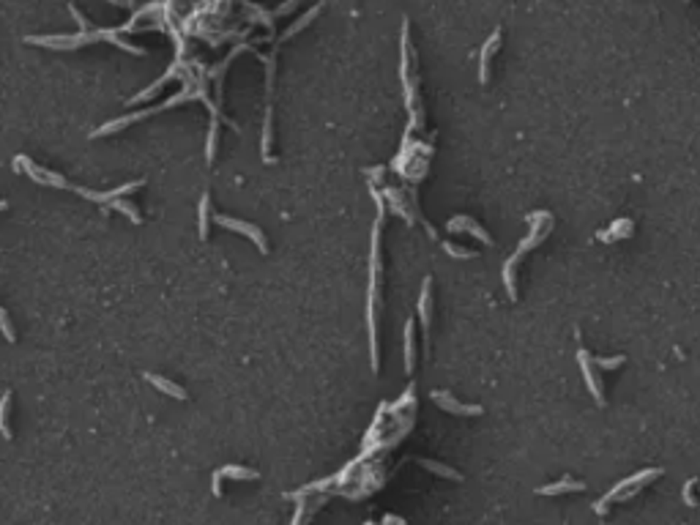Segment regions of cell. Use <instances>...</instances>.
<instances>
[{
  "instance_id": "6da1fadb",
  "label": "cell",
  "mask_w": 700,
  "mask_h": 525,
  "mask_svg": "<svg viewBox=\"0 0 700 525\" xmlns=\"http://www.w3.org/2000/svg\"><path fill=\"white\" fill-rule=\"evenodd\" d=\"M498 44H501V28L487 38V44L482 47V55H479V80H482V83L490 80V60H492V55H495V50H498Z\"/></svg>"
},
{
  "instance_id": "7a4b0ae2",
  "label": "cell",
  "mask_w": 700,
  "mask_h": 525,
  "mask_svg": "<svg viewBox=\"0 0 700 525\" xmlns=\"http://www.w3.org/2000/svg\"><path fill=\"white\" fill-rule=\"evenodd\" d=\"M216 222L222 225V228H230V230H238V233H244L249 238H255V244L260 246L262 252H265V238H262V233L255 225H246V222H238V219H230V216H216Z\"/></svg>"
},
{
  "instance_id": "3957f363",
  "label": "cell",
  "mask_w": 700,
  "mask_h": 525,
  "mask_svg": "<svg viewBox=\"0 0 700 525\" xmlns=\"http://www.w3.org/2000/svg\"><path fill=\"white\" fill-rule=\"evenodd\" d=\"M151 383L157 386L159 391H164V394H170V397H175V400H186V391L181 388L178 383H173V381H164V378H159V375H145Z\"/></svg>"
},
{
  "instance_id": "277c9868",
  "label": "cell",
  "mask_w": 700,
  "mask_h": 525,
  "mask_svg": "<svg viewBox=\"0 0 700 525\" xmlns=\"http://www.w3.org/2000/svg\"><path fill=\"white\" fill-rule=\"evenodd\" d=\"M433 400L449 410H455V413H479L482 410V408H465V405H457L455 400H446V391H433Z\"/></svg>"
},
{
  "instance_id": "5b68a950",
  "label": "cell",
  "mask_w": 700,
  "mask_h": 525,
  "mask_svg": "<svg viewBox=\"0 0 700 525\" xmlns=\"http://www.w3.org/2000/svg\"><path fill=\"white\" fill-rule=\"evenodd\" d=\"M449 228H452V230H471L473 235H479V238H482L484 244H490V238H487V233H484V230H482V228H476V225H473V222H471V219H468V216H457V219H455V222H452V225H449Z\"/></svg>"
},
{
  "instance_id": "8992f818",
  "label": "cell",
  "mask_w": 700,
  "mask_h": 525,
  "mask_svg": "<svg viewBox=\"0 0 700 525\" xmlns=\"http://www.w3.org/2000/svg\"><path fill=\"white\" fill-rule=\"evenodd\" d=\"M585 484L583 482H572V479H563L561 484H553V487H542V495H558V492H566V490H583Z\"/></svg>"
},
{
  "instance_id": "52a82bcc",
  "label": "cell",
  "mask_w": 700,
  "mask_h": 525,
  "mask_svg": "<svg viewBox=\"0 0 700 525\" xmlns=\"http://www.w3.org/2000/svg\"><path fill=\"white\" fill-rule=\"evenodd\" d=\"M405 369H413V323L405 326Z\"/></svg>"
},
{
  "instance_id": "ba28073f",
  "label": "cell",
  "mask_w": 700,
  "mask_h": 525,
  "mask_svg": "<svg viewBox=\"0 0 700 525\" xmlns=\"http://www.w3.org/2000/svg\"><path fill=\"white\" fill-rule=\"evenodd\" d=\"M112 208L123 211L132 222H140V213H137V208H134V206H129V203H123V200H112Z\"/></svg>"
},
{
  "instance_id": "9c48e42d",
  "label": "cell",
  "mask_w": 700,
  "mask_h": 525,
  "mask_svg": "<svg viewBox=\"0 0 700 525\" xmlns=\"http://www.w3.org/2000/svg\"><path fill=\"white\" fill-rule=\"evenodd\" d=\"M9 400H11V394H6V397L0 400V433L6 438H11V430L6 427V408H9Z\"/></svg>"
},
{
  "instance_id": "30bf717a",
  "label": "cell",
  "mask_w": 700,
  "mask_h": 525,
  "mask_svg": "<svg viewBox=\"0 0 700 525\" xmlns=\"http://www.w3.org/2000/svg\"><path fill=\"white\" fill-rule=\"evenodd\" d=\"M71 17L77 19V25H80V31H83V33H90V22H88L85 14H83V11H77L74 6H71Z\"/></svg>"
},
{
  "instance_id": "8fae6325",
  "label": "cell",
  "mask_w": 700,
  "mask_h": 525,
  "mask_svg": "<svg viewBox=\"0 0 700 525\" xmlns=\"http://www.w3.org/2000/svg\"><path fill=\"white\" fill-rule=\"evenodd\" d=\"M225 473L228 476H238V479H255L258 476L255 471H246V468H225Z\"/></svg>"
},
{
  "instance_id": "7c38bea8",
  "label": "cell",
  "mask_w": 700,
  "mask_h": 525,
  "mask_svg": "<svg viewBox=\"0 0 700 525\" xmlns=\"http://www.w3.org/2000/svg\"><path fill=\"white\" fill-rule=\"evenodd\" d=\"M446 252H452L455 258H473V252H468V249H457V246H452V244H446Z\"/></svg>"
},
{
  "instance_id": "4fadbf2b",
  "label": "cell",
  "mask_w": 700,
  "mask_h": 525,
  "mask_svg": "<svg viewBox=\"0 0 700 525\" xmlns=\"http://www.w3.org/2000/svg\"><path fill=\"white\" fill-rule=\"evenodd\" d=\"M107 3H112V6H123V9H137V3H134V0H107Z\"/></svg>"
},
{
  "instance_id": "5bb4252c",
  "label": "cell",
  "mask_w": 700,
  "mask_h": 525,
  "mask_svg": "<svg viewBox=\"0 0 700 525\" xmlns=\"http://www.w3.org/2000/svg\"><path fill=\"white\" fill-rule=\"evenodd\" d=\"M3 208H6V203H3V200H0V211H3Z\"/></svg>"
},
{
  "instance_id": "9a60e30c",
  "label": "cell",
  "mask_w": 700,
  "mask_h": 525,
  "mask_svg": "<svg viewBox=\"0 0 700 525\" xmlns=\"http://www.w3.org/2000/svg\"><path fill=\"white\" fill-rule=\"evenodd\" d=\"M0 317H3V320H6V315H3V312H0Z\"/></svg>"
}]
</instances>
